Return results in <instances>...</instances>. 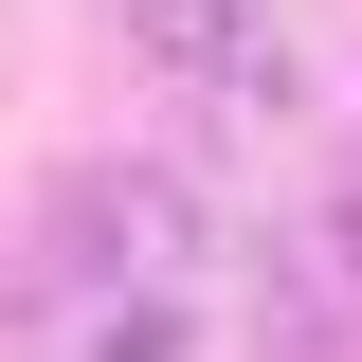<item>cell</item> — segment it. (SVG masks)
<instances>
[{
	"instance_id": "cell-1",
	"label": "cell",
	"mask_w": 362,
	"mask_h": 362,
	"mask_svg": "<svg viewBox=\"0 0 362 362\" xmlns=\"http://www.w3.org/2000/svg\"><path fill=\"white\" fill-rule=\"evenodd\" d=\"M127 37L163 54V73H199V90H272V37H254V0H127Z\"/></svg>"
}]
</instances>
